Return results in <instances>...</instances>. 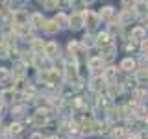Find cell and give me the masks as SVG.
<instances>
[{
	"mask_svg": "<svg viewBox=\"0 0 148 139\" xmlns=\"http://www.w3.org/2000/svg\"><path fill=\"white\" fill-rule=\"evenodd\" d=\"M95 45H98V46H108V45H111V37H109V34H100L98 37H96V41H95Z\"/></svg>",
	"mask_w": 148,
	"mask_h": 139,
	"instance_id": "5b68a950",
	"label": "cell"
},
{
	"mask_svg": "<svg viewBox=\"0 0 148 139\" xmlns=\"http://www.w3.org/2000/svg\"><path fill=\"white\" fill-rule=\"evenodd\" d=\"M56 52H58V45H56V43L45 45V54L46 56H56Z\"/></svg>",
	"mask_w": 148,
	"mask_h": 139,
	"instance_id": "e0dca14e",
	"label": "cell"
},
{
	"mask_svg": "<svg viewBox=\"0 0 148 139\" xmlns=\"http://www.w3.org/2000/svg\"><path fill=\"white\" fill-rule=\"evenodd\" d=\"M135 80H137V82H146V80H148V69H141V71L137 72Z\"/></svg>",
	"mask_w": 148,
	"mask_h": 139,
	"instance_id": "ffe728a7",
	"label": "cell"
},
{
	"mask_svg": "<svg viewBox=\"0 0 148 139\" xmlns=\"http://www.w3.org/2000/svg\"><path fill=\"white\" fill-rule=\"evenodd\" d=\"M98 106H102V108H106V109H109V108H111V96H109V95L100 96V98H98Z\"/></svg>",
	"mask_w": 148,
	"mask_h": 139,
	"instance_id": "2e32d148",
	"label": "cell"
},
{
	"mask_svg": "<svg viewBox=\"0 0 148 139\" xmlns=\"http://www.w3.org/2000/svg\"><path fill=\"white\" fill-rule=\"evenodd\" d=\"M15 21H17V24H26V21H28V15L26 13H22V11H18L17 15H15Z\"/></svg>",
	"mask_w": 148,
	"mask_h": 139,
	"instance_id": "44dd1931",
	"label": "cell"
},
{
	"mask_svg": "<svg viewBox=\"0 0 148 139\" xmlns=\"http://www.w3.org/2000/svg\"><path fill=\"white\" fill-rule=\"evenodd\" d=\"M100 17L102 19H104V21H111V19H113V8H104V9H102V11H100Z\"/></svg>",
	"mask_w": 148,
	"mask_h": 139,
	"instance_id": "9a60e30c",
	"label": "cell"
},
{
	"mask_svg": "<svg viewBox=\"0 0 148 139\" xmlns=\"http://www.w3.org/2000/svg\"><path fill=\"white\" fill-rule=\"evenodd\" d=\"M135 67H137V63H135V59H132V58H126L120 63V69H124V71H133Z\"/></svg>",
	"mask_w": 148,
	"mask_h": 139,
	"instance_id": "ba28073f",
	"label": "cell"
},
{
	"mask_svg": "<svg viewBox=\"0 0 148 139\" xmlns=\"http://www.w3.org/2000/svg\"><path fill=\"white\" fill-rule=\"evenodd\" d=\"M106 83H108V82L104 80V76H96V78H92V80H91V89L95 91V93H100L106 87Z\"/></svg>",
	"mask_w": 148,
	"mask_h": 139,
	"instance_id": "3957f363",
	"label": "cell"
},
{
	"mask_svg": "<svg viewBox=\"0 0 148 139\" xmlns=\"http://www.w3.org/2000/svg\"><path fill=\"white\" fill-rule=\"evenodd\" d=\"M13 96H15V91H13V89H6V91H2V102H11V100H13Z\"/></svg>",
	"mask_w": 148,
	"mask_h": 139,
	"instance_id": "d6986e66",
	"label": "cell"
},
{
	"mask_svg": "<svg viewBox=\"0 0 148 139\" xmlns=\"http://www.w3.org/2000/svg\"><path fill=\"white\" fill-rule=\"evenodd\" d=\"M146 113H148V111H146L145 108H137V115H139L141 119H145V117H146Z\"/></svg>",
	"mask_w": 148,
	"mask_h": 139,
	"instance_id": "f1b7e54d",
	"label": "cell"
},
{
	"mask_svg": "<svg viewBox=\"0 0 148 139\" xmlns=\"http://www.w3.org/2000/svg\"><path fill=\"white\" fill-rule=\"evenodd\" d=\"M135 4H137V0H122V6L126 8V9H133V8H135Z\"/></svg>",
	"mask_w": 148,
	"mask_h": 139,
	"instance_id": "603a6c76",
	"label": "cell"
},
{
	"mask_svg": "<svg viewBox=\"0 0 148 139\" xmlns=\"http://www.w3.org/2000/svg\"><path fill=\"white\" fill-rule=\"evenodd\" d=\"M6 78H8V71H6V69H0V83L6 80Z\"/></svg>",
	"mask_w": 148,
	"mask_h": 139,
	"instance_id": "f546056e",
	"label": "cell"
},
{
	"mask_svg": "<svg viewBox=\"0 0 148 139\" xmlns=\"http://www.w3.org/2000/svg\"><path fill=\"white\" fill-rule=\"evenodd\" d=\"M43 6L48 8V9H52V8L58 6V0H43Z\"/></svg>",
	"mask_w": 148,
	"mask_h": 139,
	"instance_id": "d4e9b609",
	"label": "cell"
},
{
	"mask_svg": "<svg viewBox=\"0 0 148 139\" xmlns=\"http://www.w3.org/2000/svg\"><path fill=\"white\" fill-rule=\"evenodd\" d=\"M46 120H48V113L45 109H37V113H34L32 122L37 124V126H43V124H46Z\"/></svg>",
	"mask_w": 148,
	"mask_h": 139,
	"instance_id": "6da1fadb",
	"label": "cell"
},
{
	"mask_svg": "<svg viewBox=\"0 0 148 139\" xmlns=\"http://www.w3.org/2000/svg\"><path fill=\"white\" fill-rule=\"evenodd\" d=\"M141 48H143V52H145V54H148V37H145V39H143Z\"/></svg>",
	"mask_w": 148,
	"mask_h": 139,
	"instance_id": "83f0119b",
	"label": "cell"
},
{
	"mask_svg": "<svg viewBox=\"0 0 148 139\" xmlns=\"http://www.w3.org/2000/svg\"><path fill=\"white\" fill-rule=\"evenodd\" d=\"M98 15L96 13H92V11H87V13H83V22H87V26L89 28H96L98 26Z\"/></svg>",
	"mask_w": 148,
	"mask_h": 139,
	"instance_id": "7a4b0ae2",
	"label": "cell"
},
{
	"mask_svg": "<svg viewBox=\"0 0 148 139\" xmlns=\"http://www.w3.org/2000/svg\"><path fill=\"white\" fill-rule=\"evenodd\" d=\"M69 50H71V52H74V54H80V45L78 43H69Z\"/></svg>",
	"mask_w": 148,
	"mask_h": 139,
	"instance_id": "484cf974",
	"label": "cell"
},
{
	"mask_svg": "<svg viewBox=\"0 0 148 139\" xmlns=\"http://www.w3.org/2000/svg\"><path fill=\"white\" fill-rule=\"evenodd\" d=\"M48 139H58V137H54V136H52V137H48Z\"/></svg>",
	"mask_w": 148,
	"mask_h": 139,
	"instance_id": "d590c367",
	"label": "cell"
},
{
	"mask_svg": "<svg viewBox=\"0 0 148 139\" xmlns=\"http://www.w3.org/2000/svg\"><path fill=\"white\" fill-rule=\"evenodd\" d=\"M95 41H92V35H83V46H92Z\"/></svg>",
	"mask_w": 148,
	"mask_h": 139,
	"instance_id": "4316f807",
	"label": "cell"
},
{
	"mask_svg": "<svg viewBox=\"0 0 148 139\" xmlns=\"http://www.w3.org/2000/svg\"><path fill=\"white\" fill-rule=\"evenodd\" d=\"M54 22L58 24V28H59V26H67V24H69V17L63 15V13H58V15H56V19H54Z\"/></svg>",
	"mask_w": 148,
	"mask_h": 139,
	"instance_id": "7c38bea8",
	"label": "cell"
},
{
	"mask_svg": "<svg viewBox=\"0 0 148 139\" xmlns=\"http://www.w3.org/2000/svg\"><path fill=\"white\" fill-rule=\"evenodd\" d=\"M43 30L46 32V34H56V32H58V24H56L54 21H46L43 24Z\"/></svg>",
	"mask_w": 148,
	"mask_h": 139,
	"instance_id": "8fae6325",
	"label": "cell"
},
{
	"mask_svg": "<svg viewBox=\"0 0 148 139\" xmlns=\"http://www.w3.org/2000/svg\"><path fill=\"white\" fill-rule=\"evenodd\" d=\"M9 133H11V136H18V133L22 132V124L21 122H11L9 124V130H8Z\"/></svg>",
	"mask_w": 148,
	"mask_h": 139,
	"instance_id": "4fadbf2b",
	"label": "cell"
},
{
	"mask_svg": "<svg viewBox=\"0 0 148 139\" xmlns=\"http://www.w3.org/2000/svg\"><path fill=\"white\" fill-rule=\"evenodd\" d=\"M132 39L143 41V39H145V30H143V28H135V30L132 32Z\"/></svg>",
	"mask_w": 148,
	"mask_h": 139,
	"instance_id": "ac0fdd59",
	"label": "cell"
},
{
	"mask_svg": "<svg viewBox=\"0 0 148 139\" xmlns=\"http://www.w3.org/2000/svg\"><path fill=\"white\" fill-rule=\"evenodd\" d=\"M102 65H104V59H102V58H92V59H89V69H91V71H100Z\"/></svg>",
	"mask_w": 148,
	"mask_h": 139,
	"instance_id": "52a82bcc",
	"label": "cell"
},
{
	"mask_svg": "<svg viewBox=\"0 0 148 139\" xmlns=\"http://www.w3.org/2000/svg\"><path fill=\"white\" fill-rule=\"evenodd\" d=\"M67 78H69V80H78L76 67H67Z\"/></svg>",
	"mask_w": 148,
	"mask_h": 139,
	"instance_id": "7402d4cb",
	"label": "cell"
},
{
	"mask_svg": "<svg viewBox=\"0 0 148 139\" xmlns=\"http://www.w3.org/2000/svg\"><path fill=\"white\" fill-rule=\"evenodd\" d=\"M102 76H104V80H106V82H115V78H117V69H113V67L106 69Z\"/></svg>",
	"mask_w": 148,
	"mask_h": 139,
	"instance_id": "8992f818",
	"label": "cell"
},
{
	"mask_svg": "<svg viewBox=\"0 0 148 139\" xmlns=\"http://www.w3.org/2000/svg\"><path fill=\"white\" fill-rule=\"evenodd\" d=\"M2 111H4V102L0 100V115H2Z\"/></svg>",
	"mask_w": 148,
	"mask_h": 139,
	"instance_id": "1f68e13d",
	"label": "cell"
},
{
	"mask_svg": "<svg viewBox=\"0 0 148 139\" xmlns=\"http://www.w3.org/2000/svg\"><path fill=\"white\" fill-rule=\"evenodd\" d=\"M135 17V13H133V9H126V11H122V15H120L119 21L122 22V24H126V22H130L132 19Z\"/></svg>",
	"mask_w": 148,
	"mask_h": 139,
	"instance_id": "9c48e42d",
	"label": "cell"
},
{
	"mask_svg": "<svg viewBox=\"0 0 148 139\" xmlns=\"http://www.w3.org/2000/svg\"><path fill=\"white\" fill-rule=\"evenodd\" d=\"M69 26H72L74 30L82 28L83 26V15H82V13H74V15L69 19Z\"/></svg>",
	"mask_w": 148,
	"mask_h": 139,
	"instance_id": "277c9868",
	"label": "cell"
},
{
	"mask_svg": "<svg viewBox=\"0 0 148 139\" xmlns=\"http://www.w3.org/2000/svg\"><path fill=\"white\" fill-rule=\"evenodd\" d=\"M145 120H146V122H148V113H146V117H145Z\"/></svg>",
	"mask_w": 148,
	"mask_h": 139,
	"instance_id": "e575fe53",
	"label": "cell"
},
{
	"mask_svg": "<svg viewBox=\"0 0 148 139\" xmlns=\"http://www.w3.org/2000/svg\"><path fill=\"white\" fill-rule=\"evenodd\" d=\"M139 139H148V133H141V137Z\"/></svg>",
	"mask_w": 148,
	"mask_h": 139,
	"instance_id": "d6a6232c",
	"label": "cell"
},
{
	"mask_svg": "<svg viewBox=\"0 0 148 139\" xmlns=\"http://www.w3.org/2000/svg\"><path fill=\"white\" fill-rule=\"evenodd\" d=\"M8 52V46H4V45H0V58H4Z\"/></svg>",
	"mask_w": 148,
	"mask_h": 139,
	"instance_id": "4dcf8cb0",
	"label": "cell"
},
{
	"mask_svg": "<svg viewBox=\"0 0 148 139\" xmlns=\"http://www.w3.org/2000/svg\"><path fill=\"white\" fill-rule=\"evenodd\" d=\"M82 2H83V4H91L92 0H82Z\"/></svg>",
	"mask_w": 148,
	"mask_h": 139,
	"instance_id": "836d02e7",
	"label": "cell"
},
{
	"mask_svg": "<svg viewBox=\"0 0 148 139\" xmlns=\"http://www.w3.org/2000/svg\"><path fill=\"white\" fill-rule=\"evenodd\" d=\"M119 93H122V87L117 85L115 82H109V96L113 98V96H115V95H119Z\"/></svg>",
	"mask_w": 148,
	"mask_h": 139,
	"instance_id": "5bb4252c",
	"label": "cell"
},
{
	"mask_svg": "<svg viewBox=\"0 0 148 139\" xmlns=\"http://www.w3.org/2000/svg\"><path fill=\"white\" fill-rule=\"evenodd\" d=\"M32 24L35 28H43V24H45L43 15H41V13H34V15H32Z\"/></svg>",
	"mask_w": 148,
	"mask_h": 139,
	"instance_id": "30bf717a",
	"label": "cell"
},
{
	"mask_svg": "<svg viewBox=\"0 0 148 139\" xmlns=\"http://www.w3.org/2000/svg\"><path fill=\"white\" fill-rule=\"evenodd\" d=\"M124 133H126V132H124V128H117V130H113V137H115V139H122V137H124Z\"/></svg>",
	"mask_w": 148,
	"mask_h": 139,
	"instance_id": "cb8c5ba5",
	"label": "cell"
}]
</instances>
